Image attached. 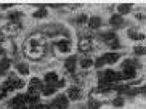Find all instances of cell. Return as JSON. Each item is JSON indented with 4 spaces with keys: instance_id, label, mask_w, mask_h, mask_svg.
<instances>
[{
    "instance_id": "cb8c5ba5",
    "label": "cell",
    "mask_w": 146,
    "mask_h": 109,
    "mask_svg": "<svg viewBox=\"0 0 146 109\" xmlns=\"http://www.w3.org/2000/svg\"><path fill=\"white\" fill-rule=\"evenodd\" d=\"M112 104L116 106V108H122L124 106V98H117V100L112 101Z\"/></svg>"
},
{
    "instance_id": "44dd1931",
    "label": "cell",
    "mask_w": 146,
    "mask_h": 109,
    "mask_svg": "<svg viewBox=\"0 0 146 109\" xmlns=\"http://www.w3.org/2000/svg\"><path fill=\"white\" fill-rule=\"evenodd\" d=\"M19 18H21V13H18V11H13V13L8 15V19H10L11 22H13V21H18Z\"/></svg>"
},
{
    "instance_id": "ba28073f",
    "label": "cell",
    "mask_w": 146,
    "mask_h": 109,
    "mask_svg": "<svg viewBox=\"0 0 146 109\" xmlns=\"http://www.w3.org/2000/svg\"><path fill=\"white\" fill-rule=\"evenodd\" d=\"M88 26H90V29H100L101 27V19L98 16H92L88 19Z\"/></svg>"
},
{
    "instance_id": "2e32d148",
    "label": "cell",
    "mask_w": 146,
    "mask_h": 109,
    "mask_svg": "<svg viewBox=\"0 0 146 109\" xmlns=\"http://www.w3.org/2000/svg\"><path fill=\"white\" fill-rule=\"evenodd\" d=\"M90 48H92V44H90V40L88 39L80 40V52H88Z\"/></svg>"
},
{
    "instance_id": "7c38bea8",
    "label": "cell",
    "mask_w": 146,
    "mask_h": 109,
    "mask_svg": "<svg viewBox=\"0 0 146 109\" xmlns=\"http://www.w3.org/2000/svg\"><path fill=\"white\" fill-rule=\"evenodd\" d=\"M129 37H130V39H135V40H143V39H145V34L135 31V29H130V31H129Z\"/></svg>"
},
{
    "instance_id": "3957f363",
    "label": "cell",
    "mask_w": 146,
    "mask_h": 109,
    "mask_svg": "<svg viewBox=\"0 0 146 109\" xmlns=\"http://www.w3.org/2000/svg\"><path fill=\"white\" fill-rule=\"evenodd\" d=\"M23 104H26V96L24 95H18L10 101V108H13V109H19Z\"/></svg>"
},
{
    "instance_id": "ac0fdd59",
    "label": "cell",
    "mask_w": 146,
    "mask_h": 109,
    "mask_svg": "<svg viewBox=\"0 0 146 109\" xmlns=\"http://www.w3.org/2000/svg\"><path fill=\"white\" fill-rule=\"evenodd\" d=\"M16 69H18V72H19V74H23V75L29 72V67H27V64H24V63L18 64V66H16Z\"/></svg>"
},
{
    "instance_id": "7402d4cb",
    "label": "cell",
    "mask_w": 146,
    "mask_h": 109,
    "mask_svg": "<svg viewBox=\"0 0 146 109\" xmlns=\"http://www.w3.org/2000/svg\"><path fill=\"white\" fill-rule=\"evenodd\" d=\"M47 16V8H40L39 11L34 13V18H45Z\"/></svg>"
},
{
    "instance_id": "9a60e30c",
    "label": "cell",
    "mask_w": 146,
    "mask_h": 109,
    "mask_svg": "<svg viewBox=\"0 0 146 109\" xmlns=\"http://www.w3.org/2000/svg\"><path fill=\"white\" fill-rule=\"evenodd\" d=\"M40 92H42V95L50 96V95H53V93H55V87H52V85H43Z\"/></svg>"
},
{
    "instance_id": "7a4b0ae2",
    "label": "cell",
    "mask_w": 146,
    "mask_h": 109,
    "mask_svg": "<svg viewBox=\"0 0 146 109\" xmlns=\"http://www.w3.org/2000/svg\"><path fill=\"white\" fill-rule=\"evenodd\" d=\"M68 104H69V100H68V96H64V95H61V96H58L55 101H53V108L55 109H66L68 108Z\"/></svg>"
},
{
    "instance_id": "ffe728a7",
    "label": "cell",
    "mask_w": 146,
    "mask_h": 109,
    "mask_svg": "<svg viewBox=\"0 0 146 109\" xmlns=\"http://www.w3.org/2000/svg\"><path fill=\"white\" fill-rule=\"evenodd\" d=\"M92 64H93V61H92L90 58H84V59L80 61V66H82V67H85V69H87V67H90Z\"/></svg>"
},
{
    "instance_id": "4dcf8cb0",
    "label": "cell",
    "mask_w": 146,
    "mask_h": 109,
    "mask_svg": "<svg viewBox=\"0 0 146 109\" xmlns=\"http://www.w3.org/2000/svg\"><path fill=\"white\" fill-rule=\"evenodd\" d=\"M0 53H2V47H0Z\"/></svg>"
},
{
    "instance_id": "277c9868",
    "label": "cell",
    "mask_w": 146,
    "mask_h": 109,
    "mask_svg": "<svg viewBox=\"0 0 146 109\" xmlns=\"http://www.w3.org/2000/svg\"><path fill=\"white\" fill-rule=\"evenodd\" d=\"M42 80H40V79H32V80H31V83H29V93H37V92H40V90H42Z\"/></svg>"
},
{
    "instance_id": "6da1fadb",
    "label": "cell",
    "mask_w": 146,
    "mask_h": 109,
    "mask_svg": "<svg viewBox=\"0 0 146 109\" xmlns=\"http://www.w3.org/2000/svg\"><path fill=\"white\" fill-rule=\"evenodd\" d=\"M137 75V69H135V63L127 61L124 64V71L120 72V77L122 79H133Z\"/></svg>"
},
{
    "instance_id": "52a82bcc",
    "label": "cell",
    "mask_w": 146,
    "mask_h": 109,
    "mask_svg": "<svg viewBox=\"0 0 146 109\" xmlns=\"http://www.w3.org/2000/svg\"><path fill=\"white\" fill-rule=\"evenodd\" d=\"M109 22H111V26H114V27H122L124 26V19H122L120 15H112Z\"/></svg>"
},
{
    "instance_id": "e0dca14e",
    "label": "cell",
    "mask_w": 146,
    "mask_h": 109,
    "mask_svg": "<svg viewBox=\"0 0 146 109\" xmlns=\"http://www.w3.org/2000/svg\"><path fill=\"white\" fill-rule=\"evenodd\" d=\"M101 39H103L104 42H108V44H109V42H112V40L117 39V37H116V34H114V32H106V34H101Z\"/></svg>"
},
{
    "instance_id": "f546056e",
    "label": "cell",
    "mask_w": 146,
    "mask_h": 109,
    "mask_svg": "<svg viewBox=\"0 0 146 109\" xmlns=\"http://www.w3.org/2000/svg\"><path fill=\"white\" fill-rule=\"evenodd\" d=\"M19 109H31V108H29V106H27V104H23V106H21V108H19Z\"/></svg>"
},
{
    "instance_id": "603a6c76",
    "label": "cell",
    "mask_w": 146,
    "mask_h": 109,
    "mask_svg": "<svg viewBox=\"0 0 146 109\" xmlns=\"http://www.w3.org/2000/svg\"><path fill=\"white\" fill-rule=\"evenodd\" d=\"M109 48H112V50H117V48H120V42H119V39H114L112 42H109Z\"/></svg>"
},
{
    "instance_id": "9c48e42d",
    "label": "cell",
    "mask_w": 146,
    "mask_h": 109,
    "mask_svg": "<svg viewBox=\"0 0 146 109\" xmlns=\"http://www.w3.org/2000/svg\"><path fill=\"white\" fill-rule=\"evenodd\" d=\"M80 98V90L79 88H69L68 90V100H79Z\"/></svg>"
},
{
    "instance_id": "4316f807",
    "label": "cell",
    "mask_w": 146,
    "mask_h": 109,
    "mask_svg": "<svg viewBox=\"0 0 146 109\" xmlns=\"http://www.w3.org/2000/svg\"><path fill=\"white\" fill-rule=\"evenodd\" d=\"M85 21H87V16H85V15H80V16H79V19H77L79 24H82V22H85Z\"/></svg>"
},
{
    "instance_id": "8992f818",
    "label": "cell",
    "mask_w": 146,
    "mask_h": 109,
    "mask_svg": "<svg viewBox=\"0 0 146 109\" xmlns=\"http://www.w3.org/2000/svg\"><path fill=\"white\" fill-rule=\"evenodd\" d=\"M119 53H106L103 56L104 63H109V64H114V63H117V59H119Z\"/></svg>"
},
{
    "instance_id": "5b68a950",
    "label": "cell",
    "mask_w": 146,
    "mask_h": 109,
    "mask_svg": "<svg viewBox=\"0 0 146 109\" xmlns=\"http://www.w3.org/2000/svg\"><path fill=\"white\" fill-rule=\"evenodd\" d=\"M76 63H77V59H76L74 56L68 58V59H66V63H64L66 71H68V72H74V71H76Z\"/></svg>"
},
{
    "instance_id": "5bb4252c",
    "label": "cell",
    "mask_w": 146,
    "mask_h": 109,
    "mask_svg": "<svg viewBox=\"0 0 146 109\" xmlns=\"http://www.w3.org/2000/svg\"><path fill=\"white\" fill-rule=\"evenodd\" d=\"M130 10H132V5H130V3H120L119 7H117V11H119L120 15L129 13Z\"/></svg>"
},
{
    "instance_id": "4fadbf2b",
    "label": "cell",
    "mask_w": 146,
    "mask_h": 109,
    "mask_svg": "<svg viewBox=\"0 0 146 109\" xmlns=\"http://www.w3.org/2000/svg\"><path fill=\"white\" fill-rule=\"evenodd\" d=\"M56 47H58L60 52H69V50H71V42H69V40H63V42H60Z\"/></svg>"
},
{
    "instance_id": "d6986e66",
    "label": "cell",
    "mask_w": 146,
    "mask_h": 109,
    "mask_svg": "<svg viewBox=\"0 0 146 109\" xmlns=\"http://www.w3.org/2000/svg\"><path fill=\"white\" fill-rule=\"evenodd\" d=\"M101 108V103L96 100H90V103H88V109H100Z\"/></svg>"
},
{
    "instance_id": "30bf717a",
    "label": "cell",
    "mask_w": 146,
    "mask_h": 109,
    "mask_svg": "<svg viewBox=\"0 0 146 109\" xmlns=\"http://www.w3.org/2000/svg\"><path fill=\"white\" fill-rule=\"evenodd\" d=\"M8 67H10V59L8 58H2L0 59V75L5 74L8 71Z\"/></svg>"
},
{
    "instance_id": "484cf974",
    "label": "cell",
    "mask_w": 146,
    "mask_h": 109,
    "mask_svg": "<svg viewBox=\"0 0 146 109\" xmlns=\"http://www.w3.org/2000/svg\"><path fill=\"white\" fill-rule=\"evenodd\" d=\"M135 53L137 55H145V47H135Z\"/></svg>"
},
{
    "instance_id": "d4e9b609",
    "label": "cell",
    "mask_w": 146,
    "mask_h": 109,
    "mask_svg": "<svg viewBox=\"0 0 146 109\" xmlns=\"http://www.w3.org/2000/svg\"><path fill=\"white\" fill-rule=\"evenodd\" d=\"M104 64H106V63H104V59H103V58H100V59H96V61H95V66H96L98 69H101V67H103Z\"/></svg>"
},
{
    "instance_id": "f1b7e54d",
    "label": "cell",
    "mask_w": 146,
    "mask_h": 109,
    "mask_svg": "<svg viewBox=\"0 0 146 109\" xmlns=\"http://www.w3.org/2000/svg\"><path fill=\"white\" fill-rule=\"evenodd\" d=\"M137 18H138V19H145V15L140 13V15H137Z\"/></svg>"
},
{
    "instance_id": "83f0119b",
    "label": "cell",
    "mask_w": 146,
    "mask_h": 109,
    "mask_svg": "<svg viewBox=\"0 0 146 109\" xmlns=\"http://www.w3.org/2000/svg\"><path fill=\"white\" fill-rule=\"evenodd\" d=\"M5 95H7V90H3V88L0 87V98H3Z\"/></svg>"
},
{
    "instance_id": "8fae6325",
    "label": "cell",
    "mask_w": 146,
    "mask_h": 109,
    "mask_svg": "<svg viewBox=\"0 0 146 109\" xmlns=\"http://www.w3.org/2000/svg\"><path fill=\"white\" fill-rule=\"evenodd\" d=\"M45 82H47L48 85H55V83L58 82V77H56L55 72H48V74L45 75Z\"/></svg>"
}]
</instances>
